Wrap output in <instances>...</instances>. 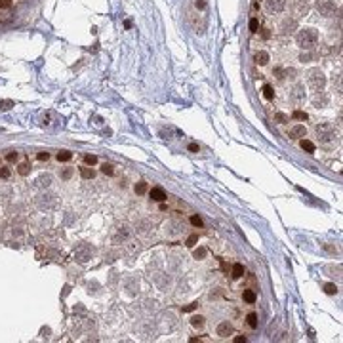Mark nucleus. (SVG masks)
Returning a JSON list of instances; mask_svg holds the SVG:
<instances>
[{
  "instance_id": "6",
  "label": "nucleus",
  "mask_w": 343,
  "mask_h": 343,
  "mask_svg": "<svg viewBox=\"0 0 343 343\" xmlns=\"http://www.w3.org/2000/svg\"><path fill=\"white\" fill-rule=\"evenodd\" d=\"M298 29V19H290V17H284L282 19V23H280V33L282 34H290V33H293Z\"/></svg>"
},
{
  "instance_id": "8",
  "label": "nucleus",
  "mask_w": 343,
  "mask_h": 343,
  "mask_svg": "<svg viewBox=\"0 0 343 343\" xmlns=\"http://www.w3.org/2000/svg\"><path fill=\"white\" fill-rule=\"evenodd\" d=\"M149 197L155 200V202H164L168 197H166V191L162 189V187H153L151 189V193H149Z\"/></svg>"
},
{
  "instance_id": "34",
  "label": "nucleus",
  "mask_w": 343,
  "mask_h": 343,
  "mask_svg": "<svg viewBox=\"0 0 343 343\" xmlns=\"http://www.w3.org/2000/svg\"><path fill=\"white\" fill-rule=\"evenodd\" d=\"M10 176H12V170L10 168H0V177H2V179H8Z\"/></svg>"
},
{
  "instance_id": "1",
  "label": "nucleus",
  "mask_w": 343,
  "mask_h": 343,
  "mask_svg": "<svg viewBox=\"0 0 343 343\" xmlns=\"http://www.w3.org/2000/svg\"><path fill=\"white\" fill-rule=\"evenodd\" d=\"M298 40V46L301 50H311V48L316 46V40H318V33L316 29H301L296 36Z\"/></svg>"
},
{
  "instance_id": "20",
  "label": "nucleus",
  "mask_w": 343,
  "mask_h": 343,
  "mask_svg": "<svg viewBox=\"0 0 343 343\" xmlns=\"http://www.w3.org/2000/svg\"><path fill=\"white\" fill-rule=\"evenodd\" d=\"M72 158V153L71 151H61V153H57V160L59 162H69Z\"/></svg>"
},
{
  "instance_id": "29",
  "label": "nucleus",
  "mask_w": 343,
  "mask_h": 343,
  "mask_svg": "<svg viewBox=\"0 0 343 343\" xmlns=\"http://www.w3.org/2000/svg\"><path fill=\"white\" fill-rule=\"evenodd\" d=\"M324 292L330 293V296H334V293H337V286L335 284H324Z\"/></svg>"
},
{
  "instance_id": "27",
  "label": "nucleus",
  "mask_w": 343,
  "mask_h": 343,
  "mask_svg": "<svg viewBox=\"0 0 343 343\" xmlns=\"http://www.w3.org/2000/svg\"><path fill=\"white\" fill-rule=\"evenodd\" d=\"M84 162H86V166H93V164H97V156L95 155H86Z\"/></svg>"
},
{
  "instance_id": "19",
  "label": "nucleus",
  "mask_w": 343,
  "mask_h": 343,
  "mask_svg": "<svg viewBox=\"0 0 343 343\" xmlns=\"http://www.w3.org/2000/svg\"><path fill=\"white\" fill-rule=\"evenodd\" d=\"M246 322H248L250 328H257V314H256V313H250V314L246 316Z\"/></svg>"
},
{
  "instance_id": "32",
  "label": "nucleus",
  "mask_w": 343,
  "mask_h": 343,
  "mask_svg": "<svg viewBox=\"0 0 343 343\" xmlns=\"http://www.w3.org/2000/svg\"><path fill=\"white\" fill-rule=\"evenodd\" d=\"M191 225H194V227H202V219H200L198 215H191Z\"/></svg>"
},
{
  "instance_id": "25",
  "label": "nucleus",
  "mask_w": 343,
  "mask_h": 343,
  "mask_svg": "<svg viewBox=\"0 0 343 343\" xmlns=\"http://www.w3.org/2000/svg\"><path fill=\"white\" fill-rule=\"evenodd\" d=\"M101 172H103L105 176H113V174H114V168H113V164H107V162H105V164L101 166Z\"/></svg>"
},
{
  "instance_id": "46",
  "label": "nucleus",
  "mask_w": 343,
  "mask_h": 343,
  "mask_svg": "<svg viewBox=\"0 0 343 343\" xmlns=\"http://www.w3.org/2000/svg\"><path fill=\"white\" fill-rule=\"evenodd\" d=\"M269 36H271V33H269V31L265 29V31H263V38H269Z\"/></svg>"
},
{
  "instance_id": "31",
  "label": "nucleus",
  "mask_w": 343,
  "mask_h": 343,
  "mask_svg": "<svg viewBox=\"0 0 343 343\" xmlns=\"http://www.w3.org/2000/svg\"><path fill=\"white\" fill-rule=\"evenodd\" d=\"M194 259H204L206 257V248H198V250H194Z\"/></svg>"
},
{
  "instance_id": "21",
  "label": "nucleus",
  "mask_w": 343,
  "mask_h": 343,
  "mask_svg": "<svg viewBox=\"0 0 343 343\" xmlns=\"http://www.w3.org/2000/svg\"><path fill=\"white\" fill-rule=\"evenodd\" d=\"M275 122L277 124H286V122H290V118L284 113H275Z\"/></svg>"
},
{
  "instance_id": "37",
  "label": "nucleus",
  "mask_w": 343,
  "mask_h": 343,
  "mask_svg": "<svg viewBox=\"0 0 343 343\" xmlns=\"http://www.w3.org/2000/svg\"><path fill=\"white\" fill-rule=\"evenodd\" d=\"M311 59H313L311 54H301V55H299V61H301V63H309Z\"/></svg>"
},
{
  "instance_id": "39",
  "label": "nucleus",
  "mask_w": 343,
  "mask_h": 343,
  "mask_svg": "<svg viewBox=\"0 0 343 343\" xmlns=\"http://www.w3.org/2000/svg\"><path fill=\"white\" fill-rule=\"evenodd\" d=\"M50 183H52V177H50V176H46V177H40V185H46V187H48Z\"/></svg>"
},
{
  "instance_id": "15",
  "label": "nucleus",
  "mask_w": 343,
  "mask_h": 343,
  "mask_svg": "<svg viewBox=\"0 0 343 343\" xmlns=\"http://www.w3.org/2000/svg\"><path fill=\"white\" fill-rule=\"evenodd\" d=\"M231 275H233V278H242V277H244V265H242V263H235Z\"/></svg>"
},
{
  "instance_id": "2",
  "label": "nucleus",
  "mask_w": 343,
  "mask_h": 343,
  "mask_svg": "<svg viewBox=\"0 0 343 343\" xmlns=\"http://www.w3.org/2000/svg\"><path fill=\"white\" fill-rule=\"evenodd\" d=\"M307 82L313 90H322L326 86V77L320 69H311L307 72Z\"/></svg>"
},
{
  "instance_id": "42",
  "label": "nucleus",
  "mask_w": 343,
  "mask_h": 343,
  "mask_svg": "<svg viewBox=\"0 0 343 343\" xmlns=\"http://www.w3.org/2000/svg\"><path fill=\"white\" fill-rule=\"evenodd\" d=\"M48 158H50V153H38V160L44 162V160H48Z\"/></svg>"
},
{
  "instance_id": "22",
  "label": "nucleus",
  "mask_w": 343,
  "mask_h": 343,
  "mask_svg": "<svg viewBox=\"0 0 343 343\" xmlns=\"http://www.w3.org/2000/svg\"><path fill=\"white\" fill-rule=\"evenodd\" d=\"M17 172H19V176H29L31 166H29L27 162H23V164H19V166H17Z\"/></svg>"
},
{
  "instance_id": "45",
  "label": "nucleus",
  "mask_w": 343,
  "mask_h": 343,
  "mask_svg": "<svg viewBox=\"0 0 343 343\" xmlns=\"http://www.w3.org/2000/svg\"><path fill=\"white\" fill-rule=\"evenodd\" d=\"M235 341H236V343H242V341H246V337H244V335H238V337H235Z\"/></svg>"
},
{
  "instance_id": "44",
  "label": "nucleus",
  "mask_w": 343,
  "mask_h": 343,
  "mask_svg": "<svg viewBox=\"0 0 343 343\" xmlns=\"http://www.w3.org/2000/svg\"><path fill=\"white\" fill-rule=\"evenodd\" d=\"M189 151H191V153H198V145H197V143H191V145H189Z\"/></svg>"
},
{
  "instance_id": "43",
  "label": "nucleus",
  "mask_w": 343,
  "mask_h": 343,
  "mask_svg": "<svg viewBox=\"0 0 343 343\" xmlns=\"http://www.w3.org/2000/svg\"><path fill=\"white\" fill-rule=\"evenodd\" d=\"M197 305H198V303H191V305H187L183 311H185V313H191V311H194V309H197Z\"/></svg>"
},
{
  "instance_id": "23",
  "label": "nucleus",
  "mask_w": 343,
  "mask_h": 343,
  "mask_svg": "<svg viewBox=\"0 0 343 343\" xmlns=\"http://www.w3.org/2000/svg\"><path fill=\"white\" fill-rule=\"evenodd\" d=\"M263 95H265V99H273V97H275V90L267 84V86H263Z\"/></svg>"
},
{
  "instance_id": "40",
  "label": "nucleus",
  "mask_w": 343,
  "mask_h": 343,
  "mask_svg": "<svg viewBox=\"0 0 343 343\" xmlns=\"http://www.w3.org/2000/svg\"><path fill=\"white\" fill-rule=\"evenodd\" d=\"M194 6H197L198 10H204V8H206V2H204V0H197V2H194Z\"/></svg>"
},
{
  "instance_id": "36",
  "label": "nucleus",
  "mask_w": 343,
  "mask_h": 343,
  "mask_svg": "<svg viewBox=\"0 0 343 343\" xmlns=\"http://www.w3.org/2000/svg\"><path fill=\"white\" fill-rule=\"evenodd\" d=\"M10 107H13L12 101H0V111H8Z\"/></svg>"
},
{
  "instance_id": "30",
  "label": "nucleus",
  "mask_w": 343,
  "mask_h": 343,
  "mask_svg": "<svg viewBox=\"0 0 343 343\" xmlns=\"http://www.w3.org/2000/svg\"><path fill=\"white\" fill-rule=\"evenodd\" d=\"M257 29H259V21H257V17H252L250 19V31L252 33H257Z\"/></svg>"
},
{
  "instance_id": "7",
  "label": "nucleus",
  "mask_w": 343,
  "mask_h": 343,
  "mask_svg": "<svg viewBox=\"0 0 343 343\" xmlns=\"http://www.w3.org/2000/svg\"><path fill=\"white\" fill-rule=\"evenodd\" d=\"M292 8H293V13H296L298 17H301V15H305V13L309 12V4H307V0H293Z\"/></svg>"
},
{
  "instance_id": "33",
  "label": "nucleus",
  "mask_w": 343,
  "mask_h": 343,
  "mask_svg": "<svg viewBox=\"0 0 343 343\" xmlns=\"http://www.w3.org/2000/svg\"><path fill=\"white\" fill-rule=\"evenodd\" d=\"M17 158H19V153H15V151H12V153L6 155V160L8 162H17Z\"/></svg>"
},
{
  "instance_id": "4",
  "label": "nucleus",
  "mask_w": 343,
  "mask_h": 343,
  "mask_svg": "<svg viewBox=\"0 0 343 343\" xmlns=\"http://www.w3.org/2000/svg\"><path fill=\"white\" fill-rule=\"evenodd\" d=\"M314 8L316 12L324 15V17H332L335 13V4L332 2V0H314Z\"/></svg>"
},
{
  "instance_id": "16",
  "label": "nucleus",
  "mask_w": 343,
  "mask_h": 343,
  "mask_svg": "<svg viewBox=\"0 0 343 343\" xmlns=\"http://www.w3.org/2000/svg\"><path fill=\"white\" fill-rule=\"evenodd\" d=\"M299 145H301V149H303V151H307V153H314V143H313V141H309V139H305V137H303Z\"/></svg>"
},
{
  "instance_id": "24",
  "label": "nucleus",
  "mask_w": 343,
  "mask_h": 343,
  "mask_svg": "<svg viewBox=\"0 0 343 343\" xmlns=\"http://www.w3.org/2000/svg\"><path fill=\"white\" fill-rule=\"evenodd\" d=\"M292 118H293V120H307L309 116H307V113H303V111H293V113H292Z\"/></svg>"
},
{
  "instance_id": "26",
  "label": "nucleus",
  "mask_w": 343,
  "mask_h": 343,
  "mask_svg": "<svg viewBox=\"0 0 343 343\" xmlns=\"http://www.w3.org/2000/svg\"><path fill=\"white\" fill-rule=\"evenodd\" d=\"M145 193H147V183L145 181H139L135 185V194H145Z\"/></svg>"
},
{
  "instance_id": "10",
  "label": "nucleus",
  "mask_w": 343,
  "mask_h": 343,
  "mask_svg": "<svg viewBox=\"0 0 343 343\" xmlns=\"http://www.w3.org/2000/svg\"><path fill=\"white\" fill-rule=\"evenodd\" d=\"M305 134H307V130H305V126H301V124H296V126L290 130V137H293V139L305 137Z\"/></svg>"
},
{
  "instance_id": "38",
  "label": "nucleus",
  "mask_w": 343,
  "mask_h": 343,
  "mask_svg": "<svg viewBox=\"0 0 343 343\" xmlns=\"http://www.w3.org/2000/svg\"><path fill=\"white\" fill-rule=\"evenodd\" d=\"M71 176H72V168H65L63 174H61V177H63V179H69Z\"/></svg>"
},
{
  "instance_id": "17",
  "label": "nucleus",
  "mask_w": 343,
  "mask_h": 343,
  "mask_svg": "<svg viewBox=\"0 0 343 343\" xmlns=\"http://www.w3.org/2000/svg\"><path fill=\"white\" fill-rule=\"evenodd\" d=\"M80 176H82L84 179H93V177H95V172H93L92 168L86 166V168H80Z\"/></svg>"
},
{
  "instance_id": "9",
  "label": "nucleus",
  "mask_w": 343,
  "mask_h": 343,
  "mask_svg": "<svg viewBox=\"0 0 343 343\" xmlns=\"http://www.w3.org/2000/svg\"><path fill=\"white\" fill-rule=\"evenodd\" d=\"M231 334H233V326H231L227 320H223V322L217 324V335H219V337H229Z\"/></svg>"
},
{
  "instance_id": "5",
  "label": "nucleus",
  "mask_w": 343,
  "mask_h": 343,
  "mask_svg": "<svg viewBox=\"0 0 343 343\" xmlns=\"http://www.w3.org/2000/svg\"><path fill=\"white\" fill-rule=\"evenodd\" d=\"M286 8V0H265V10L269 13H280Z\"/></svg>"
},
{
  "instance_id": "3",
  "label": "nucleus",
  "mask_w": 343,
  "mask_h": 343,
  "mask_svg": "<svg viewBox=\"0 0 343 343\" xmlns=\"http://www.w3.org/2000/svg\"><path fill=\"white\" fill-rule=\"evenodd\" d=\"M316 135L318 139H320V143H330L335 139V130L332 124H328V122H322V124L316 126Z\"/></svg>"
},
{
  "instance_id": "18",
  "label": "nucleus",
  "mask_w": 343,
  "mask_h": 343,
  "mask_svg": "<svg viewBox=\"0 0 343 343\" xmlns=\"http://www.w3.org/2000/svg\"><path fill=\"white\" fill-rule=\"evenodd\" d=\"M191 324H193L194 328H202V326H204V316H200V314L193 316V318H191Z\"/></svg>"
},
{
  "instance_id": "12",
  "label": "nucleus",
  "mask_w": 343,
  "mask_h": 343,
  "mask_svg": "<svg viewBox=\"0 0 343 343\" xmlns=\"http://www.w3.org/2000/svg\"><path fill=\"white\" fill-rule=\"evenodd\" d=\"M269 59H271V57H269V54H267L265 50L256 52V55H254V61H256L257 65H261V67H263V65H267V63H269Z\"/></svg>"
},
{
  "instance_id": "11",
  "label": "nucleus",
  "mask_w": 343,
  "mask_h": 343,
  "mask_svg": "<svg viewBox=\"0 0 343 343\" xmlns=\"http://www.w3.org/2000/svg\"><path fill=\"white\" fill-rule=\"evenodd\" d=\"M313 103H314V107H316V109H320V107H326V105H328V95H326L324 92H322L320 95L316 93V95L313 97Z\"/></svg>"
},
{
  "instance_id": "35",
  "label": "nucleus",
  "mask_w": 343,
  "mask_h": 343,
  "mask_svg": "<svg viewBox=\"0 0 343 343\" xmlns=\"http://www.w3.org/2000/svg\"><path fill=\"white\" fill-rule=\"evenodd\" d=\"M12 8V0H0V10H8Z\"/></svg>"
},
{
  "instance_id": "13",
  "label": "nucleus",
  "mask_w": 343,
  "mask_h": 343,
  "mask_svg": "<svg viewBox=\"0 0 343 343\" xmlns=\"http://www.w3.org/2000/svg\"><path fill=\"white\" fill-rule=\"evenodd\" d=\"M305 88L301 86V84H298V86H293V90H292V97L293 99H298V101H301L303 97H305V92H303Z\"/></svg>"
},
{
  "instance_id": "28",
  "label": "nucleus",
  "mask_w": 343,
  "mask_h": 343,
  "mask_svg": "<svg viewBox=\"0 0 343 343\" xmlns=\"http://www.w3.org/2000/svg\"><path fill=\"white\" fill-rule=\"evenodd\" d=\"M197 242H198V235H191V236L187 238V242H185V244H187L189 248H193V246H197Z\"/></svg>"
},
{
  "instance_id": "14",
  "label": "nucleus",
  "mask_w": 343,
  "mask_h": 343,
  "mask_svg": "<svg viewBox=\"0 0 343 343\" xmlns=\"http://www.w3.org/2000/svg\"><path fill=\"white\" fill-rule=\"evenodd\" d=\"M242 299L246 301V303H256L257 296H256L254 290H244V292H242Z\"/></svg>"
},
{
  "instance_id": "41",
  "label": "nucleus",
  "mask_w": 343,
  "mask_h": 343,
  "mask_svg": "<svg viewBox=\"0 0 343 343\" xmlns=\"http://www.w3.org/2000/svg\"><path fill=\"white\" fill-rule=\"evenodd\" d=\"M273 72H275V75H277V77H278V78H280V80H282V78H284V71H282V69H280V67H278V69H275V71H273Z\"/></svg>"
}]
</instances>
